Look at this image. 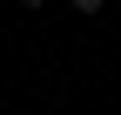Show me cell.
Listing matches in <instances>:
<instances>
[{"mask_svg":"<svg viewBox=\"0 0 121 115\" xmlns=\"http://www.w3.org/2000/svg\"><path fill=\"white\" fill-rule=\"evenodd\" d=\"M20 7H27V14H40V7H47V0H20Z\"/></svg>","mask_w":121,"mask_h":115,"instance_id":"cell-2","label":"cell"},{"mask_svg":"<svg viewBox=\"0 0 121 115\" xmlns=\"http://www.w3.org/2000/svg\"><path fill=\"white\" fill-rule=\"evenodd\" d=\"M101 7H108V0H74V14H101Z\"/></svg>","mask_w":121,"mask_h":115,"instance_id":"cell-1","label":"cell"}]
</instances>
